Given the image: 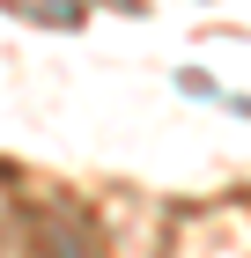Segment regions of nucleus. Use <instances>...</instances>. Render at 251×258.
Returning a JSON list of instances; mask_svg holds the SVG:
<instances>
[{
	"mask_svg": "<svg viewBox=\"0 0 251 258\" xmlns=\"http://www.w3.org/2000/svg\"><path fill=\"white\" fill-rule=\"evenodd\" d=\"M15 15H30V22H59V30H81V0H15Z\"/></svg>",
	"mask_w": 251,
	"mask_h": 258,
	"instance_id": "2",
	"label": "nucleus"
},
{
	"mask_svg": "<svg viewBox=\"0 0 251 258\" xmlns=\"http://www.w3.org/2000/svg\"><path fill=\"white\" fill-rule=\"evenodd\" d=\"M37 229H44V258H104L96 251V229H89L74 207H52Z\"/></svg>",
	"mask_w": 251,
	"mask_h": 258,
	"instance_id": "1",
	"label": "nucleus"
}]
</instances>
